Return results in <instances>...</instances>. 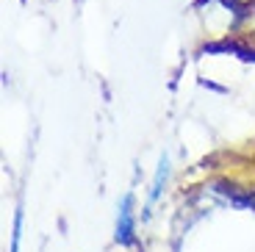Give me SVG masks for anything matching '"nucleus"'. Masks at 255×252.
I'll return each mask as SVG.
<instances>
[{"label":"nucleus","mask_w":255,"mask_h":252,"mask_svg":"<svg viewBox=\"0 0 255 252\" xmlns=\"http://www.w3.org/2000/svg\"><path fill=\"white\" fill-rule=\"evenodd\" d=\"M19 230H22V211H17V219H14V247H11V252H17V247H19Z\"/></svg>","instance_id":"nucleus-1"}]
</instances>
